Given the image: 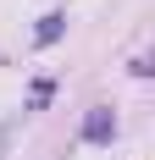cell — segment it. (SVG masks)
I'll use <instances>...</instances> for the list:
<instances>
[{
  "mask_svg": "<svg viewBox=\"0 0 155 160\" xmlns=\"http://www.w3.org/2000/svg\"><path fill=\"white\" fill-rule=\"evenodd\" d=\"M50 94H56V78H39V83H33V94H28V111H45Z\"/></svg>",
  "mask_w": 155,
  "mask_h": 160,
  "instance_id": "3",
  "label": "cell"
},
{
  "mask_svg": "<svg viewBox=\"0 0 155 160\" xmlns=\"http://www.w3.org/2000/svg\"><path fill=\"white\" fill-rule=\"evenodd\" d=\"M111 138H116V116H111L105 105H94L89 122H83V144H111Z\"/></svg>",
  "mask_w": 155,
  "mask_h": 160,
  "instance_id": "1",
  "label": "cell"
},
{
  "mask_svg": "<svg viewBox=\"0 0 155 160\" xmlns=\"http://www.w3.org/2000/svg\"><path fill=\"white\" fill-rule=\"evenodd\" d=\"M61 28H67V17H61V11H50L45 22H39V33H33V39H39V44H56V39H61Z\"/></svg>",
  "mask_w": 155,
  "mask_h": 160,
  "instance_id": "2",
  "label": "cell"
}]
</instances>
